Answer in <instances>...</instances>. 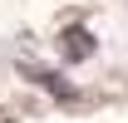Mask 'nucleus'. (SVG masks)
<instances>
[{
	"mask_svg": "<svg viewBox=\"0 0 128 123\" xmlns=\"http://www.w3.org/2000/svg\"><path fill=\"white\" fill-rule=\"evenodd\" d=\"M94 34H89V30H79V25H74V30H64V40H59V54H64V59H69V64H84V59H94Z\"/></svg>",
	"mask_w": 128,
	"mask_h": 123,
	"instance_id": "f257e3e1",
	"label": "nucleus"
},
{
	"mask_svg": "<svg viewBox=\"0 0 128 123\" xmlns=\"http://www.w3.org/2000/svg\"><path fill=\"white\" fill-rule=\"evenodd\" d=\"M30 79H34V84H40L44 94H54V98H64V104L74 98V89H69V84H64L59 74H49V69H30Z\"/></svg>",
	"mask_w": 128,
	"mask_h": 123,
	"instance_id": "f03ea898",
	"label": "nucleus"
}]
</instances>
